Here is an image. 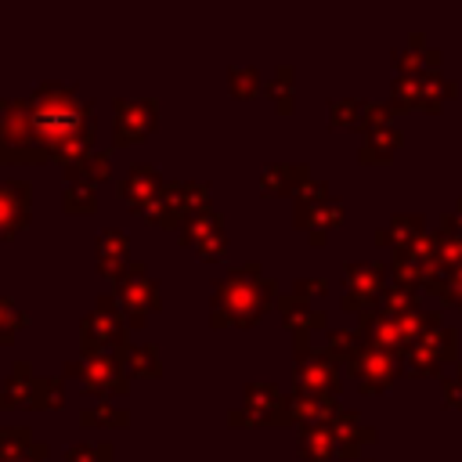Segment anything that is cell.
<instances>
[{"mask_svg":"<svg viewBox=\"0 0 462 462\" xmlns=\"http://www.w3.org/2000/svg\"><path fill=\"white\" fill-rule=\"evenodd\" d=\"M25 321H29V314H25V310H18V307H14V300L0 292V346H7V343L14 339V332H18Z\"/></svg>","mask_w":462,"mask_h":462,"instance_id":"32","label":"cell"},{"mask_svg":"<svg viewBox=\"0 0 462 462\" xmlns=\"http://www.w3.org/2000/svg\"><path fill=\"white\" fill-rule=\"evenodd\" d=\"M61 206H65V213H94V209H97V191H94V184L65 180Z\"/></svg>","mask_w":462,"mask_h":462,"instance_id":"26","label":"cell"},{"mask_svg":"<svg viewBox=\"0 0 462 462\" xmlns=\"http://www.w3.org/2000/svg\"><path fill=\"white\" fill-rule=\"evenodd\" d=\"M231 426H289L292 404L274 383H249L242 393V404L227 411Z\"/></svg>","mask_w":462,"mask_h":462,"instance_id":"6","label":"cell"},{"mask_svg":"<svg viewBox=\"0 0 462 462\" xmlns=\"http://www.w3.org/2000/svg\"><path fill=\"white\" fill-rule=\"evenodd\" d=\"M159 126L155 97H112V144L134 148Z\"/></svg>","mask_w":462,"mask_h":462,"instance_id":"9","label":"cell"},{"mask_svg":"<svg viewBox=\"0 0 462 462\" xmlns=\"http://www.w3.org/2000/svg\"><path fill=\"white\" fill-rule=\"evenodd\" d=\"M32 217L29 180H0V242L14 238Z\"/></svg>","mask_w":462,"mask_h":462,"instance_id":"14","label":"cell"},{"mask_svg":"<svg viewBox=\"0 0 462 462\" xmlns=\"http://www.w3.org/2000/svg\"><path fill=\"white\" fill-rule=\"evenodd\" d=\"M365 119V101H332L328 105V123L332 126H361Z\"/></svg>","mask_w":462,"mask_h":462,"instance_id":"33","label":"cell"},{"mask_svg":"<svg viewBox=\"0 0 462 462\" xmlns=\"http://www.w3.org/2000/svg\"><path fill=\"white\" fill-rule=\"evenodd\" d=\"M32 383H36V375H32V365H29L25 357H18V361L11 365V375H7V383L0 386V411H4V408H29V393H32Z\"/></svg>","mask_w":462,"mask_h":462,"instance_id":"21","label":"cell"},{"mask_svg":"<svg viewBox=\"0 0 462 462\" xmlns=\"http://www.w3.org/2000/svg\"><path fill=\"white\" fill-rule=\"evenodd\" d=\"M260 72L253 69V65H231L227 69V90L235 94V97H253V94H260Z\"/></svg>","mask_w":462,"mask_h":462,"instance_id":"30","label":"cell"},{"mask_svg":"<svg viewBox=\"0 0 462 462\" xmlns=\"http://www.w3.org/2000/svg\"><path fill=\"white\" fill-rule=\"evenodd\" d=\"M310 180V166L307 162H271L260 173V184L267 195H300V188Z\"/></svg>","mask_w":462,"mask_h":462,"instance_id":"19","label":"cell"},{"mask_svg":"<svg viewBox=\"0 0 462 462\" xmlns=\"http://www.w3.org/2000/svg\"><path fill=\"white\" fill-rule=\"evenodd\" d=\"M47 451H51V448H47L43 440H36L25 455H18V458H11V462H43V458H47Z\"/></svg>","mask_w":462,"mask_h":462,"instance_id":"35","label":"cell"},{"mask_svg":"<svg viewBox=\"0 0 462 462\" xmlns=\"http://www.w3.org/2000/svg\"><path fill=\"white\" fill-rule=\"evenodd\" d=\"M29 123H32V137L43 152L47 162H72L83 152H94V137H97V116H94V101L83 97L76 90V83H40L29 97Z\"/></svg>","mask_w":462,"mask_h":462,"instance_id":"1","label":"cell"},{"mask_svg":"<svg viewBox=\"0 0 462 462\" xmlns=\"http://www.w3.org/2000/svg\"><path fill=\"white\" fill-rule=\"evenodd\" d=\"M0 162H7V166L47 162L43 152H40V144H36V137H32L25 97H11L4 105V119H0Z\"/></svg>","mask_w":462,"mask_h":462,"instance_id":"7","label":"cell"},{"mask_svg":"<svg viewBox=\"0 0 462 462\" xmlns=\"http://www.w3.org/2000/svg\"><path fill=\"white\" fill-rule=\"evenodd\" d=\"M177 242L188 245L199 260H224L227 253V235H224V220L220 213L209 206L202 213H195L180 231H177Z\"/></svg>","mask_w":462,"mask_h":462,"instance_id":"11","label":"cell"},{"mask_svg":"<svg viewBox=\"0 0 462 462\" xmlns=\"http://www.w3.org/2000/svg\"><path fill=\"white\" fill-rule=\"evenodd\" d=\"M346 296H343V310H365L375 296H379V289H383V267L379 263H354V267H346Z\"/></svg>","mask_w":462,"mask_h":462,"instance_id":"16","label":"cell"},{"mask_svg":"<svg viewBox=\"0 0 462 462\" xmlns=\"http://www.w3.org/2000/svg\"><path fill=\"white\" fill-rule=\"evenodd\" d=\"M300 451L307 462H328L336 455V433L328 422H314L300 430Z\"/></svg>","mask_w":462,"mask_h":462,"instance_id":"23","label":"cell"},{"mask_svg":"<svg viewBox=\"0 0 462 462\" xmlns=\"http://www.w3.org/2000/svg\"><path fill=\"white\" fill-rule=\"evenodd\" d=\"M339 217H343L339 199H332L328 188L310 177V180L300 188V195H296V224L310 235V242H325V231L336 227Z\"/></svg>","mask_w":462,"mask_h":462,"instance_id":"10","label":"cell"},{"mask_svg":"<svg viewBox=\"0 0 462 462\" xmlns=\"http://www.w3.org/2000/svg\"><path fill=\"white\" fill-rule=\"evenodd\" d=\"M79 350L83 354H116V357H123L130 350V325L112 292L97 296L94 310L79 321Z\"/></svg>","mask_w":462,"mask_h":462,"instance_id":"3","label":"cell"},{"mask_svg":"<svg viewBox=\"0 0 462 462\" xmlns=\"http://www.w3.org/2000/svg\"><path fill=\"white\" fill-rule=\"evenodd\" d=\"M278 303V285L271 274H263L260 263H242L231 267L224 278L213 282V296H209V325L224 328V325H238L249 328L263 318V310Z\"/></svg>","mask_w":462,"mask_h":462,"instance_id":"2","label":"cell"},{"mask_svg":"<svg viewBox=\"0 0 462 462\" xmlns=\"http://www.w3.org/2000/svg\"><path fill=\"white\" fill-rule=\"evenodd\" d=\"M292 289H296V296H303V300H307V296H314V292L321 296L328 285H325V278H296V285H292Z\"/></svg>","mask_w":462,"mask_h":462,"instance_id":"34","label":"cell"},{"mask_svg":"<svg viewBox=\"0 0 462 462\" xmlns=\"http://www.w3.org/2000/svg\"><path fill=\"white\" fill-rule=\"evenodd\" d=\"M112 296L119 303V310L126 314V325L130 328H144L148 314H155L162 307V292H159V282L148 274L144 263L130 260L116 278H112Z\"/></svg>","mask_w":462,"mask_h":462,"instance_id":"4","label":"cell"},{"mask_svg":"<svg viewBox=\"0 0 462 462\" xmlns=\"http://www.w3.org/2000/svg\"><path fill=\"white\" fill-rule=\"evenodd\" d=\"M350 372L357 375L361 390L375 393V390L390 386V379H393V357H390V350H383V346H375V343H365V346L354 354Z\"/></svg>","mask_w":462,"mask_h":462,"instance_id":"15","label":"cell"},{"mask_svg":"<svg viewBox=\"0 0 462 462\" xmlns=\"http://www.w3.org/2000/svg\"><path fill=\"white\" fill-rule=\"evenodd\" d=\"M65 462H116V451L108 440H79L65 451Z\"/></svg>","mask_w":462,"mask_h":462,"instance_id":"31","label":"cell"},{"mask_svg":"<svg viewBox=\"0 0 462 462\" xmlns=\"http://www.w3.org/2000/svg\"><path fill=\"white\" fill-rule=\"evenodd\" d=\"M397 141H401L397 130L379 126V130L368 134V141H365V148H361V159H365V162H383V159H390V152H393Z\"/></svg>","mask_w":462,"mask_h":462,"instance_id":"29","label":"cell"},{"mask_svg":"<svg viewBox=\"0 0 462 462\" xmlns=\"http://www.w3.org/2000/svg\"><path fill=\"white\" fill-rule=\"evenodd\" d=\"M79 422L90 426V430H116V426H130V411L101 401V404L83 408V411H79Z\"/></svg>","mask_w":462,"mask_h":462,"instance_id":"25","label":"cell"},{"mask_svg":"<svg viewBox=\"0 0 462 462\" xmlns=\"http://www.w3.org/2000/svg\"><path fill=\"white\" fill-rule=\"evenodd\" d=\"M61 404H65V386H61V379H36V383H32L29 408L47 411V408H61Z\"/></svg>","mask_w":462,"mask_h":462,"instance_id":"28","label":"cell"},{"mask_svg":"<svg viewBox=\"0 0 462 462\" xmlns=\"http://www.w3.org/2000/svg\"><path fill=\"white\" fill-rule=\"evenodd\" d=\"M123 365L130 375H141V379H159V372H162L155 343H130V350L123 354Z\"/></svg>","mask_w":462,"mask_h":462,"instance_id":"24","label":"cell"},{"mask_svg":"<svg viewBox=\"0 0 462 462\" xmlns=\"http://www.w3.org/2000/svg\"><path fill=\"white\" fill-rule=\"evenodd\" d=\"M296 390L318 393V397H336L339 368H336L332 354H318L307 343H296Z\"/></svg>","mask_w":462,"mask_h":462,"instance_id":"12","label":"cell"},{"mask_svg":"<svg viewBox=\"0 0 462 462\" xmlns=\"http://www.w3.org/2000/svg\"><path fill=\"white\" fill-rule=\"evenodd\" d=\"M202 209H209V184L206 180H166L155 206L148 209V220L166 227V231H180Z\"/></svg>","mask_w":462,"mask_h":462,"instance_id":"5","label":"cell"},{"mask_svg":"<svg viewBox=\"0 0 462 462\" xmlns=\"http://www.w3.org/2000/svg\"><path fill=\"white\" fill-rule=\"evenodd\" d=\"M94 256H97V271H101L105 278H116V274L130 263V238H126V231H119V227H101L97 245H94Z\"/></svg>","mask_w":462,"mask_h":462,"instance_id":"18","label":"cell"},{"mask_svg":"<svg viewBox=\"0 0 462 462\" xmlns=\"http://www.w3.org/2000/svg\"><path fill=\"white\" fill-rule=\"evenodd\" d=\"M4 105H7V101H0V119H4Z\"/></svg>","mask_w":462,"mask_h":462,"instance_id":"36","label":"cell"},{"mask_svg":"<svg viewBox=\"0 0 462 462\" xmlns=\"http://www.w3.org/2000/svg\"><path fill=\"white\" fill-rule=\"evenodd\" d=\"M65 170V180H83V184H101V180H108L112 177V159H108V152H83V155H76L72 162H65L61 166Z\"/></svg>","mask_w":462,"mask_h":462,"instance_id":"22","label":"cell"},{"mask_svg":"<svg viewBox=\"0 0 462 462\" xmlns=\"http://www.w3.org/2000/svg\"><path fill=\"white\" fill-rule=\"evenodd\" d=\"M263 90L278 105V112H292V65H278L274 76L263 83Z\"/></svg>","mask_w":462,"mask_h":462,"instance_id":"27","label":"cell"},{"mask_svg":"<svg viewBox=\"0 0 462 462\" xmlns=\"http://www.w3.org/2000/svg\"><path fill=\"white\" fill-rule=\"evenodd\" d=\"M162 184H166V180H162V173H159L152 162H134V166L126 170V177L119 180V195H123V202L130 206L134 217H148V209L155 206Z\"/></svg>","mask_w":462,"mask_h":462,"instance_id":"13","label":"cell"},{"mask_svg":"<svg viewBox=\"0 0 462 462\" xmlns=\"http://www.w3.org/2000/svg\"><path fill=\"white\" fill-rule=\"evenodd\" d=\"M65 375L83 379V390L94 397H112V393H126L130 390V372L123 365V357L116 354H83L65 361Z\"/></svg>","mask_w":462,"mask_h":462,"instance_id":"8","label":"cell"},{"mask_svg":"<svg viewBox=\"0 0 462 462\" xmlns=\"http://www.w3.org/2000/svg\"><path fill=\"white\" fill-rule=\"evenodd\" d=\"M328 426H332V433H336V451H339L346 462H354V458H357V448H361V444H368V440L375 437L368 426H361V422H357V415H354V411H339Z\"/></svg>","mask_w":462,"mask_h":462,"instance_id":"20","label":"cell"},{"mask_svg":"<svg viewBox=\"0 0 462 462\" xmlns=\"http://www.w3.org/2000/svg\"><path fill=\"white\" fill-rule=\"evenodd\" d=\"M278 314H282V321H285V328L296 336V343H307V332H314V328H325V310H318V307H310L303 296H296V292H285V296H278Z\"/></svg>","mask_w":462,"mask_h":462,"instance_id":"17","label":"cell"}]
</instances>
